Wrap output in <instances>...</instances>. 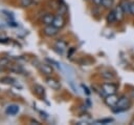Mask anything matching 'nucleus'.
I'll return each mask as SVG.
<instances>
[{
    "instance_id": "14",
    "label": "nucleus",
    "mask_w": 134,
    "mask_h": 125,
    "mask_svg": "<svg viewBox=\"0 0 134 125\" xmlns=\"http://www.w3.org/2000/svg\"><path fill=\"white\" fill-rule=\"evenodd\" d=\"M35 92H36L38 96H40V97H43V96L45 95L44 88H43L42 86H40V85H36V86H35Z\"/></svg>"
},
{
    "instance_id": "4",
    "label": "nucleus",
    "mask_w": 134,
    "mask_h": 125,
    "mask_svg": "<svg viewBox=\"0 0 134 125\" xmlns=\"http://www.w3.org/2000/svg\"><path fill=\"white\" fill-rule=\"evenodd\" d=\"M46 83H47V85H48L50 88H52V89L58 90V89L61 88L60 82H59L58 80L53 79V78H47V79H46Z\"/></svg>"
},
{
    "instance_id": "2",
    "label": "nucleus",
    "mask_w": 134,
    "mask_h": 125,
    "mask_svg": "<svg viewBox=\"0 0 134 125\" xmlns=\"http://www.w3.org/2000/svg\"><path fill=\"white\" fill-rule=\"evenodd\" d=\"M102 89L106 95H111V93H115L117 91V85L114 83H104L102 85Z\"/></svg>"
},
{
    "instance_id": "17",
    "label": "nucleus",
    "mask_w": 134,
    "mask_h": 125,
    "mask_svg": "<svg viewBox=\"0 0 134 125\" xmlns=\"http://www.w3.org/2000/svg\"><path fill=\"white\" fill-rule=\"evenodd\" d=\"M31 2H32V0H22L21 1V4H22V6L26 7V6H29L31 4Z\"/></svg>"
},
{
    "instance_id": "18",
    "label": "nucleus",
    "mask_w": 134,
    "mask_h": 125,
    "mask_svg": "<svg viewBox=\"0 0 134 125\" xmlns=\"http://www.w3.org/2000/svg\"><path fill=\"white\" fill-rule=\"evenodd\" d=\"M82 87H83V89H84V91L86 92V95H90V90L88 89V87H87V86H85L84 84H82Z\"/></svg>"
},
{
    "instance_id": "10",
    "label": "nucleus",
    "mask_w": 134,
    "mask_h": 125,
    "mask_svg": "<svg viewBox=\"0 0 134 125\" xmlns=\"http://www.w3.org/2000/svg\"><path fill=\"white\" fill-rule=\"evenodd\" d=\"M18 111H19V107L17 105H9L5 110L7 114H16Z\"/></svg>"
},
{
    "instance_id": "8",
    "label": "nucleus",
    "mask_w": 134,
    "mask_h": 125,
    "mask_svg": "<svg viewBox=\"0 0 134 125\" xmlns=\"http://www.w3.org/2000/svg\"><path fill=\"white\" fill-rule=\"evenodd\" d=\"M53 20H54V16L51 15V14H46V15H44L43 18H42V21H43V23H44L45 25H50V24H52Z\"/></svg>"
},
{
    "instance_id": "15",
    "label": "nucleus",
    "mask_w": 134,
    "mask_h": 125,
    "mask_svg": "<svg viewBox=\"0 0 134 125\" xmlns=\"http://www.w3.org/2000/svg\"><path fill=\"white\" fill-rule=\"evenodd\" d=\"M102 5L106 8H111L113 5V0H102Z\"/></svg>"
},
{
    "instance_id": "3",
    "label": "nucleus",
    "mask_w": 134,
    "mask_h": 125,
    "mask_svg": "<svg viewBox=\"0 0 134 125\" xmlns=\"http://www.w3.org/2000/svg\"><path fill=\"white\" fill-rule=\"evenodd\" d=\"M118 97L115 95V93H111V95H107L106 96V98H105V103H106V105L107 106H109V107H115L116 106V104H117V102H118Z\"/></svg>"
},
{
    "instance_id": "13",
    "label": "nucleus",
    "mask_w": 134,
    "mask_h": 125,
    "mask_svg": "<svg viewBox=\"0 0 134 125\" xmlns=\"http://www.w3.org/2000/svg\"><path fill=\"white\" fill-rule=\"evenodd\" d=\"M55 48H59V49H61L63 51V50H65L67 48V44H66V42H64L62 40H59L55 43Z\"/></svg>"
},
{
    "instance_id": "16",
    "label": "nucleus",
    "mask_w": 134,
    "mask_h": 125,
    "mask_svg": "<svg viewBox=\"0 0 134 125\" xmlns=\"http://www.w3.org/2000/svg\"><path fill=\"white\" fill-rule=\"evenodd\" d=\"M112 122H113L112 118H106V119H100V120L96 121V123H100V124H110Z\"/></svg>"
},
{
    "instance_id": "5",
    "label": "nucleus",
    "mask_w": 134,
    "mask_h": 125,
    "mask_svg": "<svg viewBox=\"0 0 134 125\" xmlns=\"http://www.w3.org/2000/svg\"><path fill=\"white\" fill-rule=\"evenodd\" d=\"M58 29H59V28H57V27L53 26L52 24L46 25V27L44 28V34L47 35V36H49V37H52V36H54V35L58 34Z\"/></svg>"
},
{
    "instance_id": "6",
    "label": "nucleus",
    "mask_w": 134,
    "mask_h": 125,
    "mask_svg": "<svg viewBox=\"0 0 134 125\" xmlns=\"http://www.w3.org/2000/svg\"><path fill=\"white\" fill-rule=\"evenodd\" d=\"M114 13H115V17H116V21L120 22L124 20V17H125V11L122 9V7L120 5L116 6V8L114 9Z\"/></svg>"
},
{
    "instance_id": "19",
    "label": "nucleus",
    "mask_w": 134,
    "mask_h": 125,
    "mask_svg": "<svg viewBox=\"0 0 134 125\" xmlns=\"http://www.w3.org/2000/svg\"><path fill=\"white\" fill-rule=\"evenodd\" d=\"M130 14L134 15V2H131L130 4Z\"/></svg>"
},
{
    "instance_id": "9",
    "label": "nucleus",
    "mask_w": 134,
    "mask_h": 125,
    "mask_svg": "<svg viewBox=\"0 0 134 125\" xmlns=\"http://www.w3.org/2000/svg\"><path fill=\"white\" fill-rule=\"evenodd\" d=\"M40 69L42 70V72L43 74H45V75H47V76H50L51 74H52V67L49 65V64H41V66H40Z\"/></svg>"
},
{
    "instance_id": "12",
    "label": "nucleus",
    "mask_w": 134,
    "mask_h": 125,
    "mask_svg": "<svg viewBox=\"0 0 134 125\" xmlns=\"http://www.w3.org/2000/svg\"><path fill=\"white\" fill-rule=\"evenodd\" d=\"M115 21H116L115 13H114V11H111V12L108 14V16H107V22H108V23H114Z\"/></svg>"
},
{
    "instance_id": "1",
    "label": "nucleus",
    "mask_w": 134,
    "mask_h": 125,
    "mask_svg": "<svg viewBox=\"0 0 134 125\" xmlns=\"http://www.w3.org/2000/svg\"><path fill=\"white\" fill-rule=\"evenodd\" d=\"M131 106V102L130 99L127 98L126 96H121L118 99V102L116 104L115 107H113V111L114 112H120V111H125L127 109H129Z\"/></svg>"
},
{
    "instance_id": "21",
    "label": "nucleus",
    "mask_w": 134,
    "mask_h": 125,
    "mask_svg": "<svg viewBox=\"0 0 134 125\" xmlns=\"http://www.w3.org/2000/svg\"><path fill=\"white\" fill-rule=\"evenodd\" d=\"M74 50H75V49H74V48H73V47H72V48H71V49H70V51H69V54H68V57H70V56H71V54H72V53H73V51H74Z\"/></svg>"
},
{
    "instance_id": "22",
    "label": "nucleus",
    "mask_w": 134,
    "mask_h": 125,
    "mask_svg": "<svg viewBox=\"0 0 134 125\" xmlns=\"http://www.w3.org/2000/svg\"><path fill=\"white\" fill-rule=\"evenodd\" d=\"M131 97H132V99L134 100V89H133V90L131 91Z\"/></svg>"
},
{
    "instance_id": "20",
    "label": "nucleus",
    "mask_w": 134,
    "mask_h": 125,
    "mask_svg": "<svg viewBox=\"0 0 134 125\" xmlns=\"http://www.w3.org/2000/svg\"><path fill=\"white\" fill-rule=\"evenodd\" d=\"M96 5H99V4H102V0H92Z\"/></svg>"
},
{
    "instance_id": "11",
    "label": "nucleus",
    "mask_w": 134,
    "mask_h": 125,
    "mask_svg": "<svg viewBox=\"0 0 134 125\" xmlns=\"http://www.w3.org/2000/svg\"><path fill=\"white\" fill-rule=\"evenodd\" d=\"M130 4H131V2H129L128 0H121L119 5L122 7L125 13H130Z\"/></svg>"
},
{
    "instance_id": "7",
    "label": "nucleus",
    "mask_w": 134,
    "mask_h": 125,
    "mask_svg": "<svg viewBox=\"0 0 134 125\" xmlns=\"http://www.w3.org/2000/svg\"><path fill=\"white\" fill-rule=\"evenodd\" d=\"M64 24H65V20H64V18H63L62 16H57V17H54V20H53V22H52V25H53V26H55L57 28H61V27L64 26Z\"/></svg>"
}]
</instances>
